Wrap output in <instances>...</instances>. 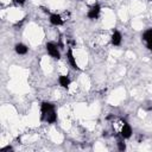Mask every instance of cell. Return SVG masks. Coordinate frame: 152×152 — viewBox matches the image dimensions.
Returning a JSON list of instances; mask_svg holds the SVG:
<instances>
[{
  "mask_svg": "<svg viewBox=\"0 0 152 152\" xmlns=\"http://www.w3.org/2000/svg\"><path fill=\"white\" fill-rule=\"evenodd\" d=\"M116 147L119 151H125L126 150V140L124 138L116 137Z\"/></svg>",
  "mask_w": 152,
  "mask_h": 152,
  "instance_id": "8fae6325",
  "label": "cell"
},
{
  "mask_svg": "<svg viewBox=\"0 0 152 152\" xmlns=\"http://www.w3.org/2000/svg\"><path fill=\"white\" fill-rule=\"evenodd\" d=\"M122 40H124V36H122V32L120 30H113L110 36H109V43L118 48V46H121L122 44Z\"/></svg>",
  "mask_w": 152,
  "mask_h": 152,
  "instance_id": "ba28073f",
  "label": "cell"
},
{
  "mask_svg": "<svg viewBox=\"0 0 152 152\" xmlns=\"http://www.w3.org/2000/svg\"><path fill=\"white\" fill-rule=\"evenodd\" d=\"M101 13H102V7L100 4L97 2H94L91 6H89V8L87 10V18L89 20H97L100 17H101Z\"/></svg>",
  "mask_w": 152,
  "mask_h": 152,
  "instance_id": "5b68a950",
  "label": "cell"
},
{
  "mask_svg": "<svg viewBox=\"0 0 152 152\" xmlns=\"http://www.w3.org/2000/svg\"><path fill=\"white\" fill-rule=\"evenodd\" d=\"M151 1H152V0H151Z\"/></svg>",
  "mask_w": 152,
  "mask_h": 152,
  "instance_id": "4fadbf2b",
  "label": "cell"
},
{
  "mask_svg": "<svg viewBox=\"0 0 152 152\" xmlns=\"http://www.w3.org/2000/svg\"><path fill=\"white\" fill-rule=\"evenodd\" d=\"M141 42L145 44V48L152 52V27H147L142 31Z\"/></svg>",
  "mask_w": 152,
  "mask_h": 152,
  "instance_id": "52a82bcc",
  "label": "cell"
},
{
  "mask_svg": "<svg viewBox=\"0 0 152 152\" xmlns=\"http://www.w3.org/2000/svg\"><path fill=\"white\" fill-rule=\"evenodd\" d=\"M57 83H58V86L61 88L68 90L71 87L72 81H71V78H70V76L68 74H59L58 77H57Z\"/></svg>",
  "mask_w": 152,
  "mask_h": 152,
  "instance_id": "9c48e42d",
  "label": "cell"
},
{
  "mask_svg": "<svg viewBox=\"0 0 152 152\" xmlns=\"http://www.w3.org/2000/svg\"><path fill=\"white\" fill-rule=\"evenodd\" d=\"M12 1V4L14 5V6H17V7H21V6H24L25 4H26V0H11Z\"/></svg>",
  "mask_w": 152,
  "mask_h": 152,
  "instance_id": "7c38bea8",
  "label": "cell"
},
{
  "mask_svg": "<svg viewBox=\"0 0 152 152\" xmlns=\"http://www.w3.org/2000/svg\"><path fill=\"white\" fill-rule=\"evenodd\" d=\"M48 20L50 23L51 26H55V27H59V26H63L66 21L65 17L61 13H57V12H50L49 13V17H48Z\"/></svg>",
  "mask_w": 152,
  "mask_h": 152,
  "instance_id": "277c9868",
  "label": "cell"
},
{
  "mask_svg": "<svg viewBox=\"0 0 152 152\" xmlns=\"http://www.w3.org/2000/svg\"><path fill=\"white\" fill-rule=\"evenodd\" d=\"M65 58H66L68 65H69L72 70L78 71V70L81 69L80 65H78V63H77V59H76V57H75V53H74V50H72L71 46L68 48V50H66V52H65Z\"/></svg>",
  "mask_w": 152,
  "mask_h": 152,
  "instance_id": "8992f818",
  "label": "cell"
},
{
  "mask_svg": "<svg viewBox=\"0 0 152 152\" xmlns=\"http://www.w3.org/2000/svg\"><path fill=\"white\" fill-rule=\"evenodd\" d=\"M61 45L59 43L55 42V40H49L45 44V51L49 55V57H51L55 61H59L62 58V51H61Z\"/></svg>",
  "mask_w": 152,
  "mask_h": 152,
  "instance_id": "3957f363",
  "label": "cell"
},
{
  "mask_svg": "<svg viewBox=\"0 0 152 152\" xmlns=\"http://www.w3.org/2000/svg\"><path fill=\"white\" fill-rule=\"evenodd\" d=\"M13 49H14V52H15L18 56H25V55H27V52H28V46H27L25 43H21V42L17 43Z\"/></svg>",
  "mask_w": 152,
  "mask_h": 152,
  "instance_id": "30bf717a",
  "label": "cell"
},
{
  "mask_svg": "<svg viewBox=\"0 0 152 152\" xmlns=\"http://www.w3.org/2000/svg\"><path fill=\"white\" fill-rule=\"evenodd\" d=\"M39 113H40V120L45 124L53 125L58 120L57 108L56 104L50 101H42L39 104Z\"/></svg>",
  "mask_w": 152,
  "mask_h": 152,
  "instance_id": "6da1fadb",
  "label": "cell"
},
{
  "mask_svg": "<svg viewBox=\"0 0 152 152\" xmlns=\"http://www.w3.org/2000/svg\"><path fill=\"white\" fill-rule=\"evenodd\" d=\"M113 131L115 133V137L124 138L125 140L131 139L133 135V128H132L131 124H128V121L122 118H114Z\"/></svg>",
  "mask_w": 152,
  "mask_h": 152,
  "instance_id": "7a4b0ae2",
  "label": "cell"
}]
</instances>
